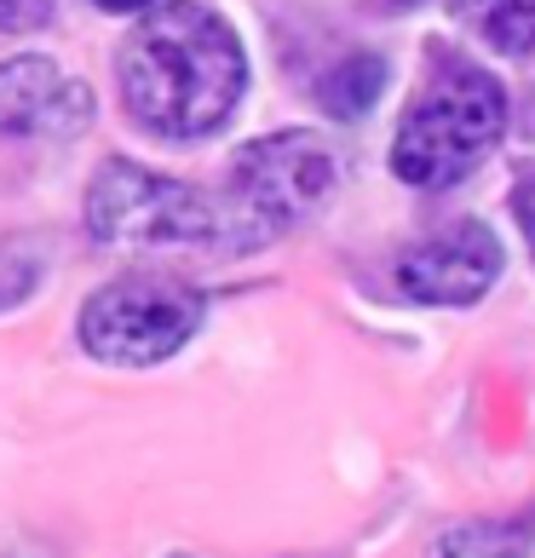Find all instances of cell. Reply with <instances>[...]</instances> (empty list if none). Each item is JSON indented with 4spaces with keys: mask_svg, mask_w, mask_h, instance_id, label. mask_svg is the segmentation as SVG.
<instances>
[{
    "mask_svg": "<svg viewBox=\"0 0 535 558\" xmlns=\"http://www.w3.org/2000/svg\"><path fill=\"white\" fill-rule=\"evenodd\" d=\"M115 75L138 128L161 138H208L248 87V58L214 7L168 0L127 35Z\"/></svg>",
    "mask_w": 535,
    "mask_h": 558,
    "instance_id": "1",
    "label": "cell"
},
{
    "mask_svg": "<svg viewBox=\"0 0 535 558\" xmlns=\"http://www.w3.org/2000/svg\"><path fill=\"white\" fill-rule=\"evenodd\" d=\"M507 128V93L472 64H443L398 121L392 173L415 191H449L496 150Z\"/></svg>",
    "mask_w": 535,
    "mask_h": 558,
    "instance_id": "2",
    "label": "cell"
},
{
    "mask_svg": "<svg viewBox=\"0 0 535 558\" xmlns=\"http://www.w3.org/2000/svg\"><path fill=\"white\" fill-rule=\"evenodd\" d=\"M340 161L317 133H271L248 144L231 168V191L219 202V231H231V247L277 242L282 231L317 208L335 191Z\"/></svg>",
    "mask_w": 535,
    "mask_h": 558,
    "instance_id": "3",
    "label": "cell"
},
{
    "mask_svg": "<svg viewBox=\"0 0 535 558\" xmlns=\"http://www.w3.org/2000/svg\"><path fill=\"white\" fill-rule=\"evenodd\" d=\"M87 225L110 247H202L219 242V202L138 161H105L87 191Z\"/></svg>",
    "mask_w": 535,
    "mask_h": 558,
    "instance_id": "4",
    "label": "cell"
},
{
    "mask_svg": "<svg viewBox=\"0 0 535 558\" xmlns=\"http://www.w3.org/2000/svg\"><path fill=\"white\" fill-rule=\"evenodd\" d=\"M202 294L179 277H115L81 305V345L98 363L150 368L196 335Z\"/></svg>",
    "mask_w": 535,
    "mask_h": 558,
    "instance_id": "5",
    "label": "cell"
},
{
    "mask_svg": "<svg viewBox=\"0 0 535 558\" xmlns=\"http://www.w3.org/2000/svg\"><path fill=\"white\" fill-rule=\"evenodd\" d=\"M398 294L415 305H472L501 277V242L484 225H449L443 236L409 247L398 259Z\"/></svg>",
    "mask_w": 535,
    "mask_h": 558,
    "instance_id": "6",
    "label": "cell"
},
{
    "mask_svg": "<svg viewBox=\"0 0 535 558\" xmlns=\"http://www.w3.org/2000/svg\"><path fill=\"white\" fill-rule=\"evenodd\" d=\"M93 116V93L70 81L52 58H12L0 64V133H75Z\"/></svg>",
    "mask_w": 535,
    "mask_h": 558,
    "instance_id": "7",
    "label": "cell"
},
{
    "mask_svg": "<svg viewBox=\"0 0 535 558\" xmlns=\"http://www.w3.org/2000/svg\"><path fill=\"white\" fill-rule=\"evenodd\" d=\"M380 87H386V58L352 52V58H340V64L328 70V81H323V110L352 121V116H363L368 105H375Z\"/></svg>",
    "mask_w": 535,
    "mask_h": 558,
    "instance_id": "8",
    "label": "cell"
},
{
    "mask_svg": "<svg viewBox=\"0 0 535 558\" xmlns=\"http://www.w3.org/2000/svg\"><path fill=\"white\" fill-rule=\"evenodd\" d=\"M472 24L501 52H535V0H472Z\"/></svg>",
    "mask_w": 535,
    "mask_h": 558,
    "instance_id": "9",
    "label": "cell"
},
{
    "mask_svg": "<svg viewBox=\"0 0 535 558\" xmlns=\"http://www.w3.org/2000/svg\"><path fill=\"white\" fill-rule=\"evenodd\" d=\"M431 558H524V535L519 530H496V524H478V530H455L443 535Z\"/></svg>",
    "mask_w": 535,
    "mask_h": 558,
    "instance_id": "10",
    "label": "cell"
},
{
    "mask_svg": "<svg viewBox=\"0 0 535 558\" xmlns=\"http://www.w3.org/2000/svg\"><path fill=\"white\" fill-rule=\"evenodd\" d=\"M52 17V0H0V35H17V29H35Z\"/></svg>",
    "mask_w": 535,
    "mask_h": 558,
    "instance_id": "11",
    "label": "cell"
},
{
    "mask_svg": "<svg viewBox=\"0 0 535 558\" xmlns=\"http://www.w3.org/2000/svg\"><path fill=\"white\" fill-rule=\"evenodd\" d=\"M512 208H519V225H524V242H530V254H535V179L524 184L519 196H512Z\"/></svg>",
    "mask_w": 535,
    "mask_h": 558,
    "instance_id": "12",
    "label": "cell"
},
{
    "mask_svg": "<svg viewBox=\"0 0 535 558\" xmlns=\"http://www.w3.org/2000/svg\"><path fill=\"white\" fill-rule=\"evenodd\" d=\"M105 12H138V7H156V0H98Z\"/></svg>",
    "mask_w": 535,
    "mask_h": 558,
    "instance_id": "13",
    "label": "cell"
},
{
    "mask_svg": "<svg viewBox=\"0 0 535 558\" xmlns=\"http://www.w3.org/2000/svg\"><path fill=\"white\" fill-rule=\"evenodd\" d=\"M398 7H415V0H398Z\"/></svg>",
    "mask_w": 535,
    "mask_h": 558,
    "instance_id": "14",
    "label": "cell"
},
{
    "mask_svg": "<svg viewBox=\"0 0 535 558\" xmlns=\"http://www.w3.org/2000/svg\"><path fill=\"white\" fill-rule=\"evenodd\" d=\"M173 558H184V553H173Z\"/></svg>",
    "mask_w": 535,
    "mask_h": 558,
    "instance_id": "15",
    "label": "cell"
}]
</instances>
